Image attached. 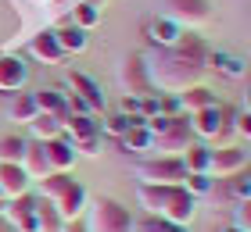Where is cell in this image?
I'll use <instances>...</instances> for the list:
<instances>
[{
	"instance_id": "1",
	"label": "cell",
	"mask_w": 251,
	"mask_h": 232,
	"mask_svg": "<svg viewBox=\"0 0 251 232\" xmlns=\"http://www.w3.org/2000/svg\"><path fill=\"white\" fill-rule=\"evenodd\" d=\"M136 200H140L144 214L162 218V222L190 225L198 214V196H190L183 186H136Z\"/></svg>"
},
{
	"instance_id": "2",
	"label": "cell",
	"mask_w": 251,
	"mask_h": 232,
	"mask_svg": "<svg viewBox=\"0 0 251 232\" xmlns=\"http://www.w3.org/2000/svg\"><path fill=\"white\" fill-rule=\"evenodd\" d=\"M147 75L158 93H183L187 86L204 83V64L190 61L179 50H158L154 57H147Z\"/></svg>"
},
{
	"instance_id": "3",
	"label": "cell",
	"mask_w": 251,
	"mask_h": 232,
	"mask_svg": "<svg viewBox=\"0 0 251 232\" xmlns=\"http://www.w3.org/2000/svg\"><path fill=\"white\" fill-rule=\"evenodd\" d=\"M40 196L58 207V214L65 218V222L83 218L86 214V204H90L86 186L79 179H72V171H50L47 179H40Z\"/></svg>"
},
{
	"instance_id": "4",
	"label": "cell",
	"mask_w": 251,
	"mask_h": 232,
	"mask_svg": "<svg viewBox=\"0 0 251 232\" xmlns=\"http://www.w3.org/2000/svg\"><path fill=\"white\" fill-rule=\"evenodd\" d=\"M133 229V211L111 196H97L86 204V232H129Z\"/></svg>"
},
{
	"instance_id": "5",
	"label": "cell",
	"mask_w": 251,
	"mask_h": 232,
	"mask_svg": "<svg viewBox=\"0 0 251 232\" xmlns=\"http://www.w3.org/2000/svg\"><path fill=\"white\" fill-rule=\"evenodd\" d=\"M136 179L144 186H183L187 168L179 161V154H158L136 165Z\"/></svg>"
},
{
	"instance_id": "6",
	"label": "cell",
	"mask_w": 251,
	"mask_h": 232,
	"mask_svg": "<svg viewBox=\"0 0 251 232\" xmlns=\"http://www.w3.org/2000/svg\"><path fill=\"white\" fill-rule=\"evenodd\" d=\"M248 168V154H244V147H237V143H226V147H212V168H208V175L212 179H233V175H241V171Z\"/></svg>"
},
{
	"instance_id": "7",
	"label": "cell",
	"mask_w": 251,
	"mask_h": 232,
	"mask_svg": "<svg viewBox=\"0 0 251 232\" xmlns=\"http://www.w3.org/2000/svg\"><path fill=\"white\" fill-rule=\"evenodd\" d=\"M119 83H122V89L129 93V97H144V93L154 89L151 75H147V57L144 54H129L119 64Z\"/></svg>"
},
{
	"instance_id": "8",
	"label": "cell",
	"mask_w": 251,
	"mask_h": 232,
	"mask_svg": "<svg viewBox=\"0 0 251 232\" xmlns=\"http://www.w3.org/2000/svg\"><path fill=\"white\" fill-rule=\"evenodd\" d=\"M4 218L15 232H40V214H36V196H15V200H4Z\"/></svg>"
},
{
	"instance_id": "9",
	"label": "cell",
	"mask_w": 251,
	"mask_h": 232,
	"mask_svg": "<svg viewBox=\"0 0 251 232\" xmlns=\"http://www.w3.org/2000/svg\"><path fill=\"white\" fill-rule=\"evenodd\" d=\"M169 18L176 21L179 29H198L212 21V4L208 0H169Z\"/></svg>"
},
{
	"instance_id": "10",
	"label": "cell",
	"mask_w": 251,
	"mask_h": 232,
	"mask_svg": "<svg viewBox=\"0 0 251 232\" xmlns=\"http://www.w3.org/2000/svg\"><path fill=\"white\" fill-rule=\"evenodd\" d=\"M194 143V132H190V118L187 114H179V118L169 125V132H162V136H154V147L151 150H158V154H183V150Z\"/></svg>"
},
{
	"instance_id": "11",
	"label": "cell",
	"mask_w": 251,
	"mask_h": 232,
	"mask_svg": "<svg viewBox=\"0 0 251 232\" xmlns=\"http://www.w3.org/2000/svg\"><path fill=\"white\" fill-rule=\"evenodd\" d=\"M190 118V132L201 139H215L219 132H226V111L219 107V104H212V107H204V111H194V114H187Z\"/></svg>"
},
{
	"instance_id": "12",
	"label": "cell",
	"mask_w": 251,
	"mask_h": 232,
	"mask_svg": "<svg viewBox=\"0 0 251 232\" xmlns=\"http://www.w3.org/2000/svg\"><path fill=\"white\" fill-rule=\"evenodd\" d=\"M29 83V64L18 54H0V93H18Z\"/></svg>"
},
{
	"instance_id": "13",
	"label": "cell",
	"mask_w": 251,
	"mask_h": 232,
	"mask_svg": "<svg viewBox=\"0 0 251 232\" xmlns=\"http://www.w3.org/2000/svg\"><path fill=\"white\" fill-rule=\"evenodd\" d=\"M68 93L83 97L94 114L104 111V93H100V83H97V79H90L86 72H68Z\"/></svg>"
},
{
	"instance_id": "14",
	"label": "cell",
	"mask_w": 251,
	"mask_h": 232,
	"mask_svg": "<svg viewBox=\"0 0 251 232\" xmlns=\"http://www.w3.org/2000/svg\"><path fill=\"white\" fill-rule=\"evenodd\" d=\"M29 57L40 61V64H58L61 61L65 50H61L58 36H54V29H43V32H36V36L29 40Z\"/></svg>"
},
{
	"instance_id": "15",
	"label": "cell",
	"mask_w": 251,
	"mask_h": 232,
	"mask_svg": "<svg viewBox=\"0 0 251 232\" xmlns=\"http://www.w3.org/2000/svg\"><path fill=\"white\" fill-rule=\"evenodd\" d=\"M29 190H32V179L25 175V168L22 165H4V161H0V193H4V200L25 196Z\"/></svg>"
},
{
	"instance_id": "16",
	"label": "cell",
	"mask_w": 251,
	"mask_h": 232,
	"mask_svg": "<svg viewBox=\"0 0 251 232\" xmlns=\"http://www.w3.org/2000/svg\"><path fill=\"white\" fill-rule=\"evenodd\" d=\"M179 36H183V29H179L169 15L147 21V40H151V43L158 46V50H173V46L179 43Z\"/></svg>"
},
{
	"instance_id": "17",
	"label": "cell",
	"mask_w": 251,
	"mask_h": 232,
	"mask_svg": "<svg viewBox=\"0 0 251 232\" xmlns=\"http://www.w3.org/2000/svg\"><path fill=\"white\" fill-rule=\"evenodd\" d=\"M75 161H79V154H75V147H72L68 136H58V139L47 143V165H50V171H72Z\"/></svg>"
},
{
	"instance_id": "18",
	"label": "cell",
	"mask_w": 251,
	"mask_h": 232,
	"mask_svg": "<svg viewBox=\"0 0 251 232\" xmlns=\"http://www.w3.org/2000/svg\"><path fill=\"white\" fill-rule=\"evenodd\" d=\"M22 168H25V175H29L32 182L47 179V175H50V165H47V143H40V139H29L25 157H22Z\"/></svg>"
},
{
	"instance_id": "19",
	"label": "cell",
	"mask_w": 251,
	"mask_h": 232,
	"mask_svg": "<svg viewBox=\"0 0 251 232\" xmlns=\"http://www.w3.org/2000/svg\"><path fill=\"white\" fill-rule=\"evenodd\" d=\"M179 161H183L187 175H208V168H212V147L198 139V143H190L183 154H179Z\"/></svg>"
},
{
	"instance_id": "20",
	"label": "cell",
	"mask_w": 251,
	"mask_h": 232,
	"mask_svg": "<svg viewBox=\"0 0 251 232\" xmlns=\"http://www.w3.org/2000/svg\"><path fill=\"white\" fill-rule=\"evenodd\" d=\"M29 132H32V139H40V143H50V139L65 136V118L47 114V111H36V118L29 122Z\"/></svg>"
},
{
	"instance_id": "21",
	"label": "cell",
	"mask_w": 251,
	"mask_h": 232,
	"mask_svg": "<svg viewBox=\"0 0 251 232\" xmlns=\"http://www.w3.org/2000/svg\"><path fill=\"white\" fill-rule=\"evenodd\" d=\"M65 136L72 139V143L100 136V118L97 114H65Z\"/></svg>"
},
{
	"instance_id": "22",
	"label": "cell",
	"mask_w": 251,
	"mask_h": 232,
	"mask_svg": "<svg viewBox=\"0 0 251 232\" xmlns=\"http://www.w3.org/2000/svg\"><path fill=\"white\" fill-rule=\"evenodd\" d=\"M179 104H183V114H194V111H204V107H212V104H219L215 100V89L212 86H187L183 93H179Z\"/></svg>"
},
{
	"instance_id": "23",
	"label": "cell",
	"mask_w": 251,
	"mask_h": 232,
	"mask_svg": "<svg viewBox=\"0 0 251 232\" xmlns=\"http://www.w3.org/2000/svg\"><path fill=\"white\" fill-rule=\"evenodd\" d=\"M36 100H32V93L25 89H18V93H11V104H7V118L15 122V125H29L32 118H36Z\"/></svg>"
},
{
	"instance_id": "24",
	"label": "cell",
	"mask_w": 251,
	"mask_h": 232,
	"mask_svg": "<svg viewBox=\"0 0 251 232\" xmlns=\"http://www.w3.org/2000/svg\"><path fill=\"white\" fill-rule=\"evenodd\" d=\"M204 68H215V72L226 75V79H241V75H244V61H241L237 54H226V50H208Z\"/></svg>"
},
{
	"instance_id": "25",
	"label": "cell",
	"mask_w": 251,
	"mask_h": 232,
	"mask_svg": "<svg viewBox=\"0 0 251 232\" xmlns=\"http://www.w3.org/2000/svg\"><path fill=\"white\" fill-rule=\"evenodd\" d=\"M119 143H122L126 154H147V150L154 147V136L147 132V125H129V129H126V136L119 139Z\"/></svg>"
},
{
	"instance_id": "26",
	"label": "cell",
	"mask_w": 251,
	"mask_h": 232,
	"mask_svg": "<svg viewBox=\"0 0 251 232\" xmlns=\"http://www.w3.org/2000/svg\"><path fill=\"white\" fill-rule=\"evenodd\" d=\"M32 100H36V107L40 111H47V114H58V118H65L68 114V104H65V93L61 89H32Z\"/></svg>"
},
{
	"instance_id": "27",
	"label": "cell",
	"mask_w": 251,
	"mask_h": 232,
	"mask_svg": "<svg viewBox=\"0 0 251 232\" xmlns=\"http://www.w3.org/2000/svg\"><path fill=\"white\" fill-rule=\"evenodd\" d=\"M25 147H29L25 136L4 132V136H0V161H4V165H22V157H25Z\"/></svg>"
},
{
	"instance_id": "28",
	"label": "cell",
	"mask_w": 251,
	"mask_h": 232,
	"mask_svg": "<svg viewBox=\"0 0 251 232\" xmlns=\"http://www.w3.org/2000/svg\"><path fill=\"white\" fill-rule=\"evenodd\" d=\"M54 36H58V43H61V50L65 54H83L86 50V29H79V25H61V29H54Z\"/></svg>"
},
{
	"instance_id": "29",
	"label": "cell",
	"mask_w": 251,
	"mask_h": 232,
	"mask_svg": "<svg viewBox=\"0 0 251 232\" xmlns=\"http://www.w3.org/2000/svg\"><path fill=\"white\" fill-rule=\"evenodd\" d=\"M36 214H40V232H65V218L58 214V207H54L50 200H43V196L36 193Z\"/></svg>"
},
{
	"instance_id": "30",
	"label": "cell",
	"mask_w": 251,
	"mask_h": 232,
	"mask_svg": "<svg viewBox=\"0 0 251 232\" xmlns=\"http://www.w3.org/2000/svg\"><path fill=\"white\" fill-rule=\"evenodd\" d=\"M97 21H100V7L94 4V0H83V4H75L72 7V25H79V29H94L97 25Z\"/></svg>"
},
{
	"instance_id": "31",
	"label": "cell",
	"mask_w": 251,
	"mask_h": 232,
	"mask_svg": "<svg viewBox=\"0 0 251 232\" xmlns=\"http://www.w3.org/2000/svg\"><path fill=\"white\" fill-rule=\"evenodd\" d=\"M183 190L201 200V196H208V193L215 190V179H212V175H187V179H183Z\"/></svg>"
},
{
	"instance_id": "32",
	"label": "cell",
	"mask_w": 251,
	"mask_h": 232,
	"mask_svg": "<svg viewBox=\"0 0 251 232\" xmlns=\"http://www.w3.org/2000/svg\"><path fill=\"white\" fill-rule=\"evenodd\" d=\"M158 111H162V114H169V118H179V114H183L179 93H158Z\"/></svg>"
},
{
	"instance_id": "33",
	"label": "cell",
	"mask_w": 251,
	"mask_h": 232,
	"mask_svg": "<svg viewBox=\"0 0 251 232\" xmlns=\"http://www.w3.org/2000/svg\"><path fill=\"white\" fill-rule=\"evenodd\" d=\"M233 225H237V229H244V232H251V200L233 204Z\"/></svg>"
},
{
	"instance_id": "34",
	"label": "cell",
	"mask_w": 251,
	"mask_h": 232,
	"mask_svg": "<svg viewBox=\"0 0 251 232\" xmlns=\"http://www.w3.org/2000/svg\"><path fill=\"white\" fill-rule=\"evenodd\" d=\"M75 147V154H86V157H97L100 154V136H90V139H79V143H72Z\"/></svg>"
},
{
	"instance_id": "35",
	"label": "cell",
	"mask_w": 251,
	"mask_h": 232,
	"mask_svg": "<svg viewBox=\"0 0 251 232\" xmlns=\"http://www.w3.org/2000/svg\"><path fill=\"white\" fill-rule=\"evenodd\" d=\"M233 132H237V136H244V139H251V111H237V118H233Z\"/></svg>"
},
{
	"instance_id": "36",
	"label": "cell",
	"mask_w": 251,
	"mask_h": 232,
	"mask_svg": "<svg viewBox=\"0 0 251 232\" xmlns=\"http://www.w3.org/2000/svg\"><path fill=\"white\" fill-rule=\"evenodd\" d=\"M129 232H162V229H158V218L144 214V218H133V229Z\"/></svg>"
},
{
	"instance_id": "37",
	"label": "cell",
	"mask_w": 251,
	"mask_h": 232,
	"mask_svg": "<svg viewBox=\"0 0 251 232\" xmlns=\"http://www.w3.org/2000/svg\"><path fill=\"white\" fill-rule=\"evenodd\" d=\"M122 114H140V97H122Z\"/></svg>"
},
{
	"instance_id": "38",
	"label": "cell",
	"mask_w": 251,
	"mask_h": 232,
	"mask_svg": "<svg viewBox=\"0 0 251 232\" xmlns=\"http://www.w3.org/2000/svg\"><path fill=\"white\" fill-rule=\"evenodd\" d=\"M158 229H162V232H190V225H176V222H162V218H158Z\"/></svg>"
},
{
	"instance_id": "39",
	"label": "cell",
	"mask_w": 251,
	"mask_h": 232,
	"mask_svg": "<svg viewBox=\"0 0 251 232\" xmlns=\"http://www.w3.org/2000/svg\"><path fill=\"white\" fill-rule=\"evenodd\" d=\"M241 111H251V79L244 83V93H241Z\"/></svg>"
},
{
	"instance_id": "40",
	"label": "cell",
	"mask_w": 251,
	"mask_h": 232,
	"mask_svg": "<svg viewBox=\"0 0 251 232\" xmlns=\"http://www.w3.org/2000/svg\"><path fill=\"white\" fill-rule=\"evenodd\" d=\"M219 232H244V229H237V225H233V222H230V225H223V229H219Z\"/></svg>"
},
{
	"instance_id": "41",
	"label": "cell",
	"mask_w": 251,
	"mask_h": 232,
	"mask_svg": "<svg viewBox=\"0 0 251 232\" xmlns=\"http://www.w3.org/2000/svg\"><path fill=\"white\" fill-rule=\"evenodd\" d=\"M248 161H251V157H248Z\"/></svg>"
}]
</instances>
